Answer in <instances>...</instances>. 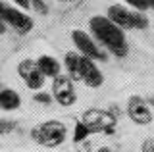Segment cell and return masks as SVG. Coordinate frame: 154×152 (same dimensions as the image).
<instances>
[{"instance_id":"1","label":"cell","mask_w":154,"mask_h":152,"mask_svg":"<svg viewBox=\"0 0 154 152\" xmlns=\"http://www.w3.org/2000/svg\"><path fill=\"white\" fill-rule=\"evenodd\" d=\"M89 29H91V35L114 56L123 58L127 54V41H125L123 29L118 27L106 16H93L89 20Z\"/></svg>"},{"instance_id":"2","label":"cell","mask_w":154,"mask_h":152,"mask_svg":"<svg viewBox=\"0 0 154 152\" xmlns=\"http://www.w3.org/2000/svg\"><path fill=\"white\" fill-rule=\"evenodd\" d=\"M64 65L67 69V75H69L73 81L83 83L85 87L98 89L100 85L104 83V75H102V71L98 69V65L94 64V60L79 54L77 50L67 52L64 56Z\"/></svg>"},{"instance_id":"3","label":"cell","mask_w":154,"mask_h":152,"mask_svg":"<svg viewBox=\"0 0 154 152\" xmlns=\"http://www.w3.org/2000/svg\"><path fill=\"white\" fill-rule=\"evenodd\" d=\"M67 137V127L64 121L58 120H48L35 125L31 129V139L38 142L41 146H48V148H56Z\"/></svg>"},{"instance_id":"4","label":"cell","mask_w":154,"mask_h":152,"mask_svg":"<svg viewBox=\"0 0 154 152\" xmlns=\"http://www.w3.org/2000/svg\"><path fill=\"white\" fill-rule=\"evenodd\" d=\"M108 20H112L118 27L122 29H146L148 27V17L139 10H129L122 4H114L108 8Z\"/></svg>"},{"instance_id":"5","label":"cell","mask_w":154,"mask_h":152,"mask_svg":"<svg viewBox=\"0 0 154 152\" xmlns=\"http://www.w3.org/2000/svg\"><path fill=\"white\" fill-rule=\"evenodd\" d=\"M52 100H56L60 106L69 108L77 102L75 96V87H73V79L69 75H62L58 73L56 77H52Z\"/></svg>"},{"instance_id":"6","label":"cell","mask_w":154,"mask_h":152,"mask_svg":"<svg viewBox=\"0 0 154 152\" xmlns=\"http://www.w3.org/2000/svg\"><path fill=\"white\" fill-rule=\"evenodd\" d=\"M0 17L4 20V23L10 27H14L19 35H25L33 29V20L27 16L21 8L17 6H8V4H2L0 8Z\"/></svg>"},{"instance_id":"7","label":"cell","mask_w":154,"mask_h":152,"mask_svg":"<svg viewBox=\"0 0 154 152\" xmlns=\"http://www.w3.org/2000/svg\"><path fill=\"white\" fill-rule=\"evenodd\" d=\"M71 41H73V44H75V48H77L79 54H83V56H87V58H91L94 62L96 60H100V62L106 60V52L100 50V46L96 44V41L87 31H81V29L71 31Z\"/></svg>"},{"instance_id":"8","label":"cell","mask_w":154,"mask_h":152,"mask_svg":"<svg viewBox=\"0 0 154 152\" xmlns=\"http://www.w3.org/2000/svg\"><path fill=\"white\" fill-rule=\"evenodd\" d=\"M125 112H127L129 120H131L133 123H137V125H148V123H152V120H154L148 102L144 100V98L137 96V94L129 96L127 106H125Z\"/></svg>"},{"instance_id":"9","label":"cell","mask_w":154,"mask_h":152,"mask_svg":"<svg viewBox=\"0 0 154 152\" xmlns=\"http://www.w3.org/2000/svg\"><path fill=\"white\" fill-rule=\"evenodd\" d=\"M17 73H19V77L25 81V87L29 91H41L45 81H46V77L41 73V69L37 68L35 60H31V58H25V60L19 62Z\"/></svg>"},{"instance_id":"10","label":"cell","mask_w":154,"mask_h":152,"mask_svg":"<svg viewBox=\"0 0 154 152\" xmlns=\"http://www.w3.org/2000/svg\"><path fill=\"white\" fill-rule=\"evenodd\" d=\"M21 106V96L17 91L6 87L4 83H0V110L4 112H14Z\"/></svg>"},{"instance_id":"11","label":"cell","mask_w":154,"mask_h":152,"mask_svg":"<svg viewBox=\"0 0 154 152\" xmlns=\"http://www.w3.org/2000/svg\"><path fill=\"white\" fill-rule=\"evenodd\" d=\"M37 68L41 69V73L45 75V77H56L58 73L62 71V65L60 62H58L56 58H52V56H38V58L35 60Z\"/></svg>"},{"instance_id":"12","label":"cell","mask_w":154,"mask_h":152,"mask_svg":"<svg viewBox=\"0 0 154 152\" xmlns=\"http://www.w3.org/2000/svg\"><path fill=\"white\" fill-rule=\"evenodd\" d=\"M93 131V127L85 121H77L75 123V129H73V142H81L83 139L89 137V133Z\"/></svg>"},{"instance_id":"13","label":"cell","mask_w":154,"mask_h":152,"mask_svg":"<svg viewBox=\"0 0 154 152\" xmlns=\"http://www.w3.org/2000/svg\"><path fill=\"white\" fill-rule=\"evenodd\" d=\"M29 4H31V8H33L37 14H41V16L48 14V6H46L45 0H29Z\"/></svg>"},{"instance_id":"14","label":"cell","mask_w":154,"mask_h":152,"mask_svg":"<svg viewBox=\"0 0 154 152\" xmlns=\"http://www.w3.org/2000/svg\"><path fill=\"white\" fill-rule=\"evenodd\" d=\"M127 6H131L133 10H139V12H144V10H148V4H146V0H123Z\"/></svg>"},{"instance_id":"15","label":"cell","mask_w":154,"mask_h":152,"mask_svg":"<svg viewBox=\"0 0 154 152\" xmlns=\"http://www.w3.org/2000/svg\"><path fill=\"white\" fill-rule=\"evenodd\" d=\"M33 98H35V102H38V104H50L52 102V94H46V93H37Z\"/></svg>"},{"instance_id":"16","label":"cell","mask_w":154,"mask_h":152,"mask_svg":"<svg viewBox=\"0 0 154 152\" xmlns=\"http://www.w3.org/2000/svg\"><path fill=\"white\" fill-rule=\"evenodd\" d=\"M141 152H154V141L152 139H146L143 142V146H141Z\"/></svg>"},{"instance_id":"17","label":"cell","mask_w":154,"mask_h":152,"mask_svg":"<svg viewBox=\"0 0 154 152\" xmlns=\"http://www.w3.org/2000/svg\"><path fill=\"white\" fill-rule=\"evenodd\" d=\"M14 4H16L17 8H21V10H31V4H29V0H12Z\"/></svg>"},{"instance_id":"18","label":"cell","mask_w":154,"mask_h":152,"mask_svg":"<svg viewBox=\"0 0 154 152\" xmlns=\"http://www.w3.org/2000/svg\"><path fill=\"white\" fill-rule=\"evenodd\" d=\"M4 31H6V23H4V20L0 17V35H2Z\"/></svg>"},{"instance_id":"19","label":"cell","mask_w":154,"mask_h":152,"mask_svg":"<svg viewBox=\"0 0 154 152\" xmlns=\"http://www.w3.org/2000/svg\"><path fill=\"white\" fill-rule=\"evenodd\" d=\"M96 152H112V150H110V148H108V146H100V148H98V150H96Z\"/></svg>"},{"instance_id":"20","label":"cell","mask_w":154,"mask_h":152,"mask_svg":"<svg viewBox=\"0 0 154 152\" xmlns=\"http://www.w3.org/2000/svg\"><path fill=\"white\" fill-rule=\"evenodd\" d=\"M146 4H148V8H152V10H154V0H146Z\"/></svg>"},{"instance_id":"21","label":"cell","mask_w":154,"mask_h":152,"mask_svg":"<svg viewBox=\"0 0 154 152\" xmlns=\"http://www.w3.org/2000/svg\"><path fill=\"white\" fill-rule=\"evenodd\" d=\"M146 102H148V104H152V106H154V94H152V96H150V98H148V100H146Z\"/></svg>"},{"instance_id":"22","label":"cell","mask_w":154,"mask_h":152,"mask_svg":"<svg viewBox=\"0 0 154 152\" xmlns=\"http://www.w3.org/2000/svg\"><path fill=\"white\" fill-rule=\"evenodd\" d=\"M62 2H73V0H62Z\"/></svg>"},{"instance_id":"23","label":"cell","mask_w":154,"mask_h":152,"mask_svg":"<svg viewBox=\"0 0 154 152\" xmlns=\"http://www.w3.org/2000/svg\"><path fill=\"white\" fill-rule=\"evenodd\" d=\"M0 133H2V131H0Z\"/></svg>"}]
</instances>
